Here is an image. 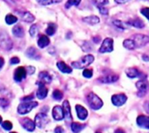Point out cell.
I'll list each match as a JSON object with an SVG mask.
<instances>
[{
  "instance_id": "cell-1",
  "label": "cell",
  "mask_w": 149,
  "mask_h": 133,
  "mask_svg": "<svg viewBox=\"0 0 149 133\" xmlns=\"http://www.w3.org/2000/svg\"><path fill=\"white\" fill-rule=\"evenodd\" d=\"M149 43V37L144 34H134L131 38L126 39L123 42V46L129 50L140 48Z\"/></svg>"
},
{
  "instance_id": "cell-2",
  "label": "cell",
  "mask_w": 149,
  "mask_h": 133,
  "mask_svg": "<svg viewBox=\"0 0 149 133\" xmlns=\"http://www.w3.org/2000/svg\"><path fill=\"white\" fill-rule=\"evenodd\" d=\"M94 56L92 54H86L83 57H81L78 60L74 61L71 63V66L73 68L77 69H83L89 65H91L94 61Z\"/></svg>"
},
{
  "instance_id": "cell-3",
  "label": "cell",
  "mask_w": 149,
  "mask_h": 133,
  "mask_svg": "<svg viewBox=\"0 0 149 133\" xmlns=\"http://www.w3.org/2000/svg\"><path fill=\"white\" fill-rule=\"evenodd\" d=\"M86 99H87L89 106L94 110L100 109L103 107V101L95 93H92V92L89 93L86 96Z\"/></svg>"
},
{
  "instance_id": "cell-4",
  "label": "cell",
  "mask_w": 149,
  "mask_h": 133,
  "mask_svg": "<svg viewBox=\"0 0 149 133\" xmlns=\"http://www.w3.org/2000/svg\"><path fill=\"white\" fill-rule=\"evenodd\" d=\"M38 106V103L34 101H30V102H24L21 103L18 106V112L20 115H26L29 113L33 109Z\"/></svg>"
},
{
  "instance_id": "cell-5",
  "label": "cell",
  "mask_w": 149,
  "mask_h": 133,
  "mask_svg": "<svg viewBox=\"0 0 149 133\" xmlns=\"http://www.w3.org/2000/svg\"><path fill=\"white\" fill-rule=\"evenodd\" d=\"M136 87L138 89V96L139 97H143L145 96V95L147 93L148 91V88H149V84L147 82V81L146 79H141L139 82H136Z\"/></svg>"
},
{
  "instance_id": "cell-6",
  "label": "cell",
  "mask_w": 149,
  "mask_h": 133,
  "mask_svg": "<svg viewBox=\"0 0 149 133\" xmlns=\"http://www.w3.org/2000/svg\"><path fill=\"white\" fill-rule=\"evenodd\" d=\"M49 121L50 120H49L47 115L43 113V112H40V113L37 114L36 116H35V119H34V123H35L36 126L40 128V129L44 128L49 123Z\"/></svg>"
},
{
  "instance_id": "cell-7",
  "label": "cell",
  "mask_w": 149,
  "mask_h": 133,
  "mask_svg": "<svg viewBox=\"0 0 149 133\" xmlns=\"http://www.w3.org/2000/svg\"><path fill=\"white\" fill-rule=\"evenodd\" d=\"M113 39L111 38H106L104 39L98 52L100 53H111L113 51Z\"/></svg>"
},
{
  "instance_id": "cell-8",
  "label": "cell",
  "mask_w": 149,
  "mask_h": 133,
  "mask_svg": "<svg viewBox=\"0 0 149 133\" xmlns=\"http://www.w3.org/2000/svg\"><path fill=\"white\" fill-rule=\"evenodd\" d=\"M127 101V96L125 94H117L111 96V102L115 106H122Z\"/></svg>"
},
{
  "instance_id": "cell-9",
  "label": "cell",
  "mask_w": 149,
  "mask_h": 133,
  "mask_svg": "<svg viewBox=\"0 0 149 133\" xmlns=\"http://www.w3.org/2000/svg\"><path fill=\"white\" fill-rule=\"evenodd\" d=\"M20 123H21V125L23 126L24 129H26V130H28V131H30V132H32V131H33V130H35L36 124H35V123H34L33 120H31L30 118H27V117L22 118V119L20 120Z\"/></svg>"
},
{
  "instance_id": "cell-10",
  "label": "cell",
  "mask_w": 149,
  "mask_h": 133,
  "mask_svg": "<svg viewBox=\"0 0 149 133\" xmlns=\"http://www.w3.org/2000/svg\"><path fill=\"white\" fill-rule=\"evenodd\" d=\"M26 69L24 66H19L18 69H16L14 72V80L18 82H21L23 79L26 77Z\"/></svg>"
},
{
  "instance_id": "cell-11",
  "label": "cell",
  "mask_w": 149,
  "mask_h": 133,
  "mask_svg": "<svg viewBox=\"0 0 149 133\" xmlns=\"http://www.w3.org/2000/svg\"><path fill=\"white\" fill-rule=\"evenodd\" d=\"M26 55L28 58L32 60H39L41 58L40 52L34 46H30L29 48H27V50L26 51Z\"/></svg>"
},
{
  "instance_id": "cell-12",
  "label": "cell",
  "mask_w": 149,
  "mask_h": 133,
  "mask_svg": "<svg viewBox=\"0 0 149 133\" xmlns=\"http://www.w3.org/2000/svg\"><path fill=\"white\" fill-rule=\"evenodd\" d=\"M62 109H63V112H64V118L66 119V121L71 122L72 120V114H71V108H70V104L68 103V100H65L62 103Z\"/></svg>"
},
{
  "instance_id": "cell-13",
  "label": "cell",
  "mask_w": 149,
  "mask_h": 133,
  "mask_svg": "<svg viewBox=\"0 0 149 133\" xmlns=\"http://www.w3.org/2000/svg\"><path fill=\"white\" fill-rule=\"evenodd\" d=\"M52 115H53V117L54 120H56V121L62 120L64 118V112H63L62 107H61L59 105L54 106L53 109V111H52Z\"/></svg>"
},
{
  "instance_id": "cell-14",
  "label": "cell",
  "mask_w": 149,
  "mask_h": 133,
  "mask_svg": "<svg viewBox=\"0 0 149 133\" xmlns=\"http://www.w3.org/2000/svg\"><path fill=\"white\" fill-rule=\"evenodd\" d=\"M137 124L143 128V129H147L149 130V116H144V115H139L137 117Z\"/></svg>"
},
{
  "instance_id": "cell-15",
  "label": "cell",
  "mask_w": 149,
  "mask_h": 133,
  "mask_svg": "<svg viewBox=\"0 0 149 133\" xmlns=\"http://www.w3.org/2000/svg\"><path fill=\"white\" fill-rule=\"evenodd\" d=\"M118 80V76L113 75V74L103 76L102 77L98 79V81L103 83H113V82H116Z\"/></svg>"
},
{
  "instance_id": "cell-16",
  "label": "cell",
  "mask_w": 149,
  "mask_h": 133,
  "mask_svg": "<svg viewBox=\"0 0 149 133\" xmlns=\"http://www.w3.org/2000/svg\"><path fill=\"white\" fill-rule=\"evenodd\" d=\"M38 85H39V89L37 90V93H36V96L39 99L42 100V99H45L47 96V93H48V89L45 87V84L41 83V82H38Z\"/></svg>"
},
{
  "instance_id": "cell-17",
  "label": "cell",
  "mask_w": 149,
  "mask_h": 133,
  "mask_svg": "<svg viewBox=\"0 0 149 133\" xmlns=\"http://www.w3.org/2000/svg\"><path fill=\"white\" fill-rule=\"evenodd\" d=\"M17 12L20 15L22 20L25 21V22H26V23H32V22H33L34 19H35V17H34L31 12H27V11H23V12L18 11Z\"/></svg>"
},
{
  "instance_id": "cell-18",
  "label": "cell",
  "mask_w": 149,
  "mask_h": 133,
  "mask_svg": "<svg viewBox=\"0 0 149 133\" xmlns=\"http://www.w3.org/2000/svg\"><path fill=\"white\" fill-rule=\"evenodd\" d=\"M76 109H77V116H78V118L81 119V120H85L88 116V111L87 109L80 105V104H77L76 105Z\"/></svg>"
},
{
  "instance_id": "cell-19",
  "label": "cell",
  "mask_w": 149,
  "mask_h": 133,
  "mask_svg": "<svg viewBox=\"0 0 149 133\" xmlns=\"http://www.w3.org/2000/svg\"><path fill=\"white\" fill-rule=\"evenodd\" d=\"M125 74L130 78L142 77V73L136 68H129L125 70Z\"/></svg>"
},
{
  "instance_id": "cell-20",
  "label": "cell",
  "mask_w": 149,
  "mask_h": 133,
  "mask_svg": "<svg viewBox=\"0 0 149 133\" xmlns=\"http://www.w3.org/2000/svg\"><path fill=\"white\" fill-rule=\"evenodd\" d=\"M56 66H57L58 69L61 72L64 73V74H70V73H72V69L70 68L69 66H68L65 62H63V61H58L56 63Z\"/></svg>"
},
{
  "instance_id": "cell-21",
  "label": "cell",
  "mask_w": 149,
  "mask_h": 133,
  "mask_svg": "<svg viewBox=\"0 0 149 133\" xmlns=\"http://www.w3.org/2000/svg\"><path fill=\"white\" fill-rule=\"evenodd\" d=\"M126 24L129 25V26H133V27L139 28V29H141V28H144V27H145L144 22H143L140 19H139V18L130 19Z\"/></svg>"
},
{
  "instance_id": "cell-22",
  "label": "cell",
  "mask_w": 149,
  "mask_h": 133,
  "mask_svg": "<svg viewBox=\"0 0 149 133\" xmlns=\"http://www.w3.org/2000/svg\"><path fill=\"white\" fill-rule=\"evenodd\" d=\"M83 21L85 22L86 24L90 25V26H95L97 24H98L100 22V19L97 16H95V15H91V16H88V17H85L83 19Z\"/></svg>"
},
{
  "instance_id": "cell-23",
  "label": "cell",
  "mask_w": 149,
  "mask_h": 133,
  "mask_svg": "<svg viewBox=\"0 0 149 133\" xmlns=\"http://www.w3.org/2000/svg\"><path fill=\"white\" fill-rule=\"evenodd\" d=\"M39 79H40V82L46 84V83H50L52 82V77L47 72V71H42L40 73L39 75Z\"/></svg>"
},
{
  "instance_id": "cell-24",
  "label": "cell",
  "mask_w": 149,
  "mask_h": 133,
  "mask_svg": "<svg viewBox=\"0 0 149 133\" xmlns=\"http://www.w3.org/2000/svg\"><path fill=\"white\" fill-rule=\"evenodd\" d=\"M13 34L17 38H22L25 35V30L20 25L14 26L13 28Z\"/></svg>"
},
{
  "instance_id": "cell-25",
  "label": "cell",
  "mask_w": 149,
  "mask_h": 133,
  "mask_svg": "<svg viewBox=\"0 0 149 133\" xmlns=\"http://www.w3.org/2000/svg\"><path fill=\"white\" fill-rule=\"evenodd\" d=\"M50 44V39L47 35H41L38 39V46L40 48H45Z\"/></svg>"
},
{
  "instance_id": "cell-26",
  "label": "cell",
  "mask_w": 149,
  "mask_h": 133,
  "mask_svg": "<svg viewBox=\"0 0 149 133\" xmlns=\"http://www.w3.org/2000/svg\"><path fill=\"white\" fill-rule=\"evenodd\" d=\"M0 46L5 50H10L13 47V41L8 37L7 39H2L0 42Z\"/></svg>"
},
{
  "instance_id": "cell-27",
  "label": "cell",
  "mask_w": 149,
  "mask_h": 133,
  "mask_svg": "<svg viewBox=\"0 0 149 133\" xmlns=\"http://www.w3.org/2000/svg\"><path fill=\"white\" fill-rule=\"evenodd\" d=\"M85 128V124L80 123H71V130L74 133H78Z\"/></svg>"
},
{
  "instance_id": "cell-28",
  "label": "cell",
  "mask_w": 149,
  "mask_h": 133,
  "mask_svg": "<svg viewBox=\"0 0 149 133\" xmlns=\"http://www.w3.org/2000/svg\"><path fill=\"white\" fill-rule=\"evenodd\" d=\"M57 30V26L54 23H49L47 28L46 29V33L48 36H53Z\"/></svg>"
},
{
  "instance_id": "cell-29",
  "label": "cell",
  "mask_w": 149,
  "mask_h": 133,
  "mask_svg": "<svg viewBox=\"0 0 149 133\" xmlns=\"http://www.w3.org/2000/svg\"><path fill=\"white\" fill-rule=\"evenodd\" d=\"M62 0H37V2L40 6H50L54 4H59Z\"/></svg>"
},
{
  "instance_id": "cell-30",
  "label": "cell",
  "mask_w": 149,
  "mask_h": 133,
  "mask_svg": "<svg viewBox=\"0 0 149 133\" xmlns=\"http://www.w3.org/2000/svg\"><path fill=\"white\" fill-rule=\"evenodd\" d=\"M112 24H113L117 28H118V29H121V30H125V29H127V26H126L127 24L122 22V21L119 20V19H113V20H112Z\"/></svg>"
},
{
  "instance_id": "cell-31",
  "label": "cell",
  "mask_w": 149,
  "mask_h": 133,
  "mask_svg": "<svg viewBox=\"0 0 149 133\" xmlns=\"http://www.w3.org/2000/svg\"><path fill=\"white\" fill-rule=\"evenodd\" d=\"M18 21V18L14 16L13 14H7L6 17V22L7 25H13Z\"/></svg>"
},
{
  "instance_id": "cell-32",
  "label": "cell",
  "mask_w": 149,
  "mask_h": 133,
  "mask_svg": "<svg viewBox=\"0 0 149 133\" xmlns=\"http://www.w3.org/2000/svg\"><path fill=\"white\" fill-rule=\"evenodd\" d=\"M82 0H68L65 4V8L69 9L72 6H78Z\"/></svg>"
},
{
  "instance_id": "cell-33",
  "label": "cell",
  "mask_w": 149,
  "mask_h": 133,
  "mask_svg": "<svg viewBox=\"0 0 149 133\" xmlns=\"http://www.w3.org/2000/svg\"><path fill=\"white\" fill-rule=\"evenodd\" d=\"M92 1L95 6L97 7V9L100 7H104L106 5L109 4V0H92Z\"/></svg>"
},
{
  "instance_id": "cell-34",
  "label": "cell",
  "mask_w": 149,
  "mask_h": 133,
  "mask_svg": "<svg viewBox=\"0 0 149 133\" xmlns=\"http://www.w3.org/2000/svg\"><path fill=\"white\" fill-rule=\"evenodd\" d=\"M53 97H54V99H55L57 101H60L63 97V93L60 89H55L53 92Z\"/></svg>"
},
{
  "instance_id": "cell-35",
  "label": "cell",
  "mask_w": 149,
  "mask_h": 133,
  "mask_svg": "<svg viewBox=\"0 0 149 133\" xmlns=\"http://www.w3.org/2000/svg\"><path fill=\"white\" fill-rule=\"evenodd\" d=\"M39 33V28H38V26L37 25H33L31 27H30V30H29V33L32 37H35Z\"/></svg>"
},
{
  "instance_id": "cell-36",
  "label": "cell",
  "mask_w": 149,
  "mask_h": 133,
  "mask_svg": "<svg viewBox=\"0 0 149 133\" xmlns=\"http://www.w3.org/2000/svg\"><path fill=\"white\" fill-rule=\"evenodd\" d=\"M2 127L6 130H11L13 129V123L10 121H5L2 123Z\"/></svg>"
},
{
  "instance_id": "cell-37",
  "label": "cell",
  "mask_w": 149,
  "mask_h": 133,
  "mask_svg": "<svg viewBox=\"0 0 149 133\" xmlns=\"http://www.w3.org/2000/svg\"><path fill=\"white\" fill-rule=\"evenodd\" d=\"M83 76L85 78H91L92 76H93V71L91 69H85L83 72Z\"/></svg>"
},
{
  "instance_id": "cell-38",
  "label": "cell",
  "mask_w": 149,
  "mask_h": 133,
  "mask_svg": "<svg viewBox=\"0 0 149 133\" xmlns=\"http://www.w3.org/2000/svg\"><path fill=\"white\" fill-rule=\"evenodd\" d=\"M140 12L143 16H145L149 20V7H144L140 10Z\"/></svg>"
},
{
  "instance_id": "cell-39",
  "label": "cell",
  "mask_w": 149,
  "mask_h": 133,
  "mask_svg": "<svg viewBox=\"0 0 149 133\" xmlns=\"http://www.w3.org/2000/svg\"><path fill=\"white\" fill-rule=\"evenodd\" d=\"M98 11H99V12H100L102 15H106V16H107V15L109 14V10L106 8V6L98 8Z\"/></svg>"
},
{
  "instance_id": "cell-40",
  "label": "cell",
  "mask_w": 149,
  "mask_h": 133,
  "mask_svg": "<svg viewBox=\"0 0 149 133\" xmlns=\"http://www.w3.org/2000/svg\"><path fill=\"white\" fill-rule=\"evenodd\" d=\"M26 69V73L28 75H33L35 72V68H34V66H28Z\"/></svg>"
},
{
  "instance_id": "cell-41",
  "label": "cell",
  "mask_w": 149,
  "mask_h": 133,
  "mask_svg": "<svg viewBox=\"0 0 149 133\" xmlns=\"http://www.w3.org/2000/svg\"><path fill=\"white\" fill-rule=\"evenodd\" d=\"M19 61H20V60H19V58H18V57H13V58L11 59V64H13V65L19 63Z\"/></svg>"
},
{
  "instance_id": "cell-42",
  "label": "cell",
  "mask_w": 149,
  "mask_h": 133,
  "mask_svg": "<svg viewBox=\"0 0 149 133\" xmlns=\"http://www.w3.org/2000/svg\"><path fill=\"white\" fill-rule=\"evenodd\" d=\"M33 95H30V96H25V97H23L21 100L22 101H25V102H30V101H33Z\"/></svg>"
},
{
  "instance_id": "cell-43",
  "label": "cell",
  "mask_w": 149,
  "mask_h": 133,
  "mask_svg": "<svg viewBox=\"0 0 149 133\" xmlns=\"http://www.w3.org/2000/svg\"><path fill=\"white\" fill-rule=\"evenodd\" d=\"M54 133H64V129L61 126H57L54 129Z\"/></svg>"
},
{
  "instance_id": "cell-44",
  "label": "cell",
  "mask_w": 149,
  "mask_h": 133,
  "mask_svg": "<svg viewBox=\"0 0 149 133\" xmlns=\"http://www.w3.org/2000/svg\"><path fill=\"white\" fill-rule=\"evenodd\" d=\"M8 104H9V101L7 99H6V98H2L1 99V105L3 107H6Z\"/></svg>"
},
{
  "instance_id": "cell-45",
  "label": "cell",
  "mask_w": 149,
  "mask_h": 133,
  "mask_svg": "<svg viewBox=\"0 0 149 133\" xmlns=\"http://www.w3.org/2000/svg\"><path fill=\"white\" fill-rule=\"evenodd\" d=\"M144 109L146 110V113L149 114V102L148 101L147 102H145V103H144Z\"/></svg>"
},
{
  "instance_id": "cell-46",
  "label": "cell",
  "mask_w": 149,
  "mask_h": 133,
  "mask_svg": "<svg viewBox=\"0 0 149 133\" xmlns=\"http://www.w3.org/2000/svg\"><path fill=\"white\" fill-rule=\"evenodd\" d=\"M130 0H115V2L117 4H119V5H122V4H125L127 2H129Z\"/></svg>"
},
{
  "instance_id": "cell-47",
  "label": "cell",
  "mask_w": 149,
  "mask_h": 133,
  "mask_svg": "<svg viewBox=\"0 0 149 133\" xmlns=\"http://www.w3.org/2000/svg\"><path fill=\"white\" fill-rule=\"evenodd\" d=\"M4 64H5V60L2 57H0V69L3 68Z\"/></svg>"
},
{
  "instance_id": "cell-48",
  "label": "cell",
  "mask_w": 149,
  "mask_h": 133,
  "mask_svg": "<svg viewBox=\"0 0 149 133\" xmlns=\"http://www.w3.org/2000/svg\"><path fill=\"white\" fill-rule=\"evenodd\" d=\"M93 41L95 43H98L100 41V37L99 36H96V37H93Z\"/></svg>"
},
{
  "instance_id": "cell-49",
  "label": "cell",
  "mask_w": 149,
  "mask_h": 133,
  "mask_svg": "<svg viewBox=\"0 0 149 133\" xmlns=\"http://www.w3.org/2000/svg\"><path fill=\"white\" fill-rule=\"evenodd\" d=\"M114 133H125V130H124L123 129L118 128V129H117V130L114 131Z\"/></svg>"
},
{
  "instance_id": "cell-50",
  "label": "cell",
  "mask_w": 149,
  "mask_h": 133,
  "mask_svg": "<svg viewBox=\"0 0 149 133\" xmlns=\"http://www.w3.org/2000/svg\"><path fill=\"white\" fill-rule=\"evenodd\" d=\"M4 1H6V3L10 4V5H15V3H14L13 0H4Z\"/></svg>"
},
{
  "instance_id": "cell-51",
  "label": "cell",
  "mask_w": 149,
  "mask_h": 133,
  "mask_svg": "<svg viewBox=\"0 0 149 133\" xmlns=\"http://www.w3.org/2000/svg\"><path fill=\"white\" fill-rule=\"evenodd\" d=\"M143 60L145 61H149V56H147L146 54H144L143 55Z\"/></svg>"
},
{
  "instance_id": "cell-52",
  "label": "cell",
  "mask_w": 149,
  "mask_h": 133,
  "mask_svg": "<svg viewBox=\"0 0 149 133\" xmlns=\"http://www.w3.org/2000/svg\"><path fill=\"white\" fill-rule=\"evenodd\" d=\"M2 121H3V120H2V117H1V116H0V124L2 123Z\"/></svg>"
},
{
  "instance_id": "cell-53",
  "label": "cell",
  "mask_w": 149,
  "mask_h": 133,
  "mask_svg": "<svg viewBox=\"0 0 149 133\" xmlns=\"http://www.w3.org/2000/svg\"><path fill=\"white\" fill-rule=\"evenodd\" d=\"M96 133H101V132H99V131H97Z\"/></svg>"
},
{
  "instance_id": "cell-54",
  "label": "cell",
  "mask_w": 149,
  "mask_h": 133,
  "mask_svg": "<svg viewBox=\"0 0 149 133\" xmlns=\"http://www.w3.org/2000/svg\"><path fill=\"white\" fill-rule=\"evenodd\" d=\"M11 133H17V132H14V131H13V132H11Z\"/></svg>"
},
{
  "instance_id": "cell-55",
  "label": "cell",
  "mask_w": 149,
  "mask_h": 133,
  "mask_svg": "<svg viewBox=\"0 0 149 133\" xmlns=\"http://www.w3.org/2000/svg\"><path fill=\"white\" fill-rule=\"evenodd\" d=\"M145 1H149V0H145Z\"/></svg>"
}]
</instances>
